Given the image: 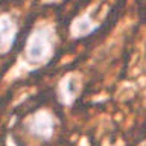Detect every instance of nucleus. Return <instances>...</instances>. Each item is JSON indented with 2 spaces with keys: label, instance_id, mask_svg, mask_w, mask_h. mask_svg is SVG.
<instances>
[{
  "label": "nucleus",
  "instance_id": "1",
  "mask_svg": "<svg viewBox=\"0 0 146 146\" xmlns=\"http://www.w3.org/2000/svg\"><path fill=\"white\" fill-rule=\"evenodd\" d=\"M52 38L49 35L47 29H38L35 31L34 34L31 35L29 41H27L26 46V61H29L32 64H38L46 61L50 56V52H52Z\"/></svg>",
  "mask_w": 146,
  "mask_h": 146
},
{
  "label": "nucleus",
  "instance_id": "2",
  "mask_svg": "<svg viewBox=\"0 0 146 146\" xmlns=\"http://www.w3.org/2000/svg\"><path fill=\"white\" fill-rule=\"evenodd\" d=\"M17 25L9 15H0V55L8 53L17 41Z\"/></svg>",
  "mask_w": 146,
  "mask_h": 146
}]
</instances>
